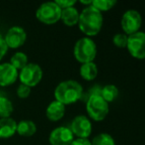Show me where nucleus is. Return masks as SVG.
<instances>
[{
  "label": "nucleus",
  "instance_id": "obj_1",
  "mask_svg": "<svg viewBox=\"0 0 145 145\" xmlns=\"http://www.w3.org/2000/svg\"><path fill=\"white\" fill-rule=\"evenodd\" d=\"M103 15L92 5L86 6L79 15L78 26L80 31L88 37L96 36L103 27Z\"/></svg>",
  "mask_w": 145,
  "mask_h": 145
},
{
  "label": "nucleus",
  "instance_id": "obj_2",
  "mask_svg": "<svg viewBox=\"0 0 145 145\" xmlns=\"http://www.w3.org/2000/svg\"><path fill=\"white\" fill-rule=\"evenodd\" d=\"M83 93L82 85L78 81L68 79L58 83L54 89V97L62 105H69L82 99Z\"/></svg>",
  "mask_w": 145,
  "mask_h": 145
},
{
  "label": "nucleus",
  "instance_id": "obj_3",
  "mask_svg": "<svg viewBox=\"0 0 145 145\" xmlns=\"http://www.w3.org/2000/svg\"><path fill=\"white\" fill-rule=\"evenodd\" d=\"M73 54L75 59L81 64L93 62L97 55V46L91 38L83 37L75 43Z\"/></svg>",
  "mask_w": 145,
  "mask_h": 145
},
{
  "label": "nucleus",
  "instance_id": "obj_4",
  "mask_svg": "<svg viewBox=\"0 0 145 145\" xmlns=\"http://www.w3.org/2000/svg\"><path fill=\"white\" fill-rule=\"evenodd\" d=\"M86 110L90 118L95 121H102L109 114L110 107L101 95H94L86 101Z\"/></svg>",
  "mask_w": 145,
  "mask_h": 145
},
{
  "label": "nucleus",
  "instance_id": "obj_5",
  "mask_svg": "<svg viewBox=\"0 0 145 145\" xmlns=\"http://www.w3.org/2000/svg\"><path fill=\"white\" fill-rule=\"evenodd\" d=\"M61 9L56 2H44L39 6L36 11V17L46 25H52L60 20Z\"/></svg>",
  "mask_w": 145,
  "mask_h": 145
},
{
  "label": "nucleus",
  "instance_id": "obj_6",
  "mask_svg": "<svg viewBox=\"0 0 145 145\" xmlns=\"http://www.w3.org/2000/svg\"><path fill=\"white\" fill-rule=\"evenodd\" d=\"M20 81L29 87H34L40 83L42 79V70L36 63H28L18 75Z\"/></svg>",
  "mask_w": 145,
  "mask_h": 145
},
{
  "label": "nucleus",
  "instance_id": "obj_7",
  "mask_svg": "<svg viewBox=\"0 0 145 145\" xmlns=\"http://www.w3.org/2000/svg\"><path fill=\"white\" fill-rule=\"evenodd\" d=\"M142 24L141 15L136 10H127L121 16L120 20V26L122 31L127 36L139 31Z\"/></svg>",
  "mask_w": 145,
  "mask_h": 145
},
{
  "label": "nucleus",
  "instance_id": "obj_8",
  "mask_svg": "<svg viewBox=\"0 0 145 145\" xmlns=\"http://www.w3.org/2000/svg\"><path fill=\"white\" fill-rule=\"evenodd\" d=\"M126 49L133 58L138 60L145 59V32L138 31L128 36Z\"/></svg>",
  "mask_w": 145,
  "mask_h": 145
},
{
  "label": "nucleus",
  "instance_id": "obj_9",
  "mask_svg": "<svg viewBox=\"0 0 145 145\" xmlns=\"http://www.w3.org/2000/svg\"><path fill=\"white\" fill-rule=\"evenodd\" d=\"M70 130L77 138L88 139L92 133L91 120L85 115H77L73 118L70 125Z\"/></svg>",
  "mask_w": 145,
  "mask_h": 145
},
{
  "label": "nucleus",
  "instance_id": "obj_10",
  "mask_svg": "<svg viewBox=\"0 0 145 145\" xmlns=\"http://www.w3.org/2000/svg\"><path fill=\"white\" fill-rule=\"evenodd\" d=\"M27 40V33L25 29L20 26H13L9 28L6 35L4 36V41L8 48L17 49L25 44Z\"/></svg>",
  "mask_w": 145,
  "mask_h": 145
},
{
  "label": "nucleus",
  "instance_id": "obj_11",
  "mask_svg": "<svg viewBox=\"0 0 145 145\" xmlns=\"http://www.w3.org/2000/svg\"><path fill=\"white\" fill-rule=\"evenodd\" d=\"M48 140L50 145H70L74 140V135L69 127L59 126L50 132Z\"/></svg>",
  "mask_w": 145,
  "mask_h": 145
},
{
  "label": "nucleus",
  "instance_id": "obj_12",
  "mask_svg": "<svg viewBox=\"0 0 145 145\" xmlns=\"http://www.w3.org/2000/svg\"><path fill=\"white\" fill-rule=\"evenodd\" d=\"M19 72L10 63L0 64V87H8L17 81Z\"/></svg>",
  "mask_w": 145,
  "mask_h": 145
},
{
  "label": "nucleus",
  "instance_id": "obj_13",
  "mask_svg": "<svg viewBox=\"0 0 145 145\" xmlns=\"http://www.w3.org/2000/svg\"><path fill=\"white\" fill-rule=\"evenodd\" d=\"M17 132V122L12 117L0 118V139H7Z\"/></svg>",
  "mask_w": 145,
  "mask_h": 145
},
{
  "label": "nucleus",
  "instance_id": "obj_14",
  "mask_svg": "<svg viewBox=\"0 0 145 145\" xmlns=\"http://www.w3.org/2000/svg\"><path fill=\"white\" fill-rule=\"evenodd\" d=\"M64 114L65 105L56 99L52 101L46 109V115L50 121H58L64 116Z\"/></svg>",
  "mask_w": 145,
  "mask_h": 145
},
{
  "label": "nucleus",
  "instance_id": "obj_15",
  "mask_svg": "<svg viewBox=\"0 0 145 145\" xmlns=\"http://www.w3.org/2000/svg\"><path fill=\"white\" fill-rule=\"evenodd\" d=\"M79 15H80V13L74 6L68 7L61 10L60 20L63 22L64 25L68 26V27H73V26L78 24Z\"/></svg>",
  "mask_w": 145,
  "mask_h": 145
},
{
  "label": "nucleus",
  "instance_id": "obj_16",
  "mask_svg": "<svg viewBox=\"0 0 145 145\" xmlns=\"http://www.w3.org/2000/svg\"><path fill=\"white\" fill-rule=\"evenodd\" d=\"M17 132L20 136L31 137L37 132V125L30 119L21 120L17 123Z\"/></svg>",
  "mask_w": 145,
  "mask_h": 145
},
{
  "label": "nucleus",
  "instance_id": "obj_17",
  "mask_svg": "<svg viewBox=\"0 0 145 145\" xmlns=\"http://www.w3.org/2000/svg\"><path fill=\"white\" fill-rule=\"evenodd\" d=\"M80 75L85 81H93L98 75V67L94 62L85 63L80 67Z\"/></svg>",
  "mask_w": 145,
  "mask_h": 145
},
{
  "label": "nucleus",
  "instance_id": "obj_18",
  "mask_svg": "<svg viewBox=\"0 0 145 145\" xmlns=\"http://www.w3.org/2000/svg\"><path fill=\"white\" fill-rule=\"evenodd\" d=\"M14 107L12 101L4 95H0V118L10 117L13 113Z\"/></svg>",
  "mask_w": 145,
  "mask_h": 145
},
{
  "label": "nucleus",
  "instance_id": "obj_19",
  "mask_svg": "<svg viewBox=\"0 0 145 145\" xmlns=\"http://www.w3.org/2000/svg\"><path fill=\"white\" fill-rule=\"evenodd\" d=\"M101 97L108 103L114 101L118 97V89L115 85H107L102 87Z\"/></svg>",
  "mask_w": 145,
  "mask_h": 145
},
{
  "label": "nucleus",
  "instance_id": "obj_20",
  "mask_svg": "<svg viewBox=\"0 0 145 145\" xmlns=\"http://www.w3.org/2000/svg\"><path fill=\"white\" fill-rule=\"evenodd\" d=\"M9 63L19 72V71H21L29 62H28V57L25 53L17 52L11 57Z\"/></svg>",
  "mask_w": 145,
  "mask_h": 145
},
{
  "label": "nucleus",
  "instance_id": "obj_21",
  "mask_svg": "<svg viewBox=\"0 0 145 145\" xmlns=\"http://www.w3.org/2000/svg\"><path fill=\"white\" fill-rule=\"evenodd\" d=\"M91 145H116V141L111 134L99 133L92 139Z\"/></svg>",
  "mask_w": 145,
  "mask_h": 145
},
{
  "label": "nucleus",
  "instance_id": "obj_22",
  "mask_svg": "<svg viewBox=\"0 0 145 145\" xmlns=\"http://www.w3.org/2000/svg\"><path fill=\"white\" fill-rule=\"evenodd\" d=\"M116 4V0H93L92 1V6L95 7L101 13L111 10Z\"/></svg>",
  "mask_w": 145,
  "mask_h": 145
},
{
  "label": "nucleus",
  "instance_id": "obj_23",
  "mask_svg": "<svg viewBox=\"0 0 145 145\" xmlns=\"http://www.w3.org/2000/svg\"><path fill=\"white\" fill-rule=\"evenodd\" d=\"M127 40L128 36L124 33H118L116 34L113 37V43L118 48H126L127 46Z\"/></svg>",
  "mask_w": 145,
  "mask_h": 145
},
{
  "label": "nucleus",
  "instance_id": "obj_24",
  "mask_svg": "<svg viewBox=\"0 0 145 145\" xmlns=\"http://www.w3.org/2000/svg\"><path fill=\"white\" fill-rule=\"evenodd\" d=\"M31 93V87H27V85L20 83L19 87H17V95L20 99H27Z\"/></svg>",
  "mask_w": 145,
  "mask_h": 145
},
{
  "label": "nucleus",
  "instance_id": "obj_25",
  "mask_svg": "<svg viewBox=\"0 0 145 145\" xmlns=\"http://www.w3.org/2000/svg\"><path fill=\"white\" fill-rule=\"evenodd\" d=\"M54 2L60 7L61 10L68 7H73L76 4V0H56Z\"/></svg>",
  "mask_w": 145,
  "mask_h": 145
},
{
  "label": "nucleus",
  "instance_id": "obj_26",
  "mask_svg": "<svg viewBox=\"0 0 145 145\" xmlns=\"http://www.w3.org/2000/svg\"><path fill=\"white\" fill-rule=\"evenodd\" d=\"M7 51H8V47L6 45L5 41H4V37L0 34V61L4 58Z\"/></svg>",
  "mask_w": 145,
  "mask_h": 145
},
{
  "label": "nucleus",
  "instance_id": "obj_27",
  "mask_svg": "<svg viewBox=\"0 0 145 145\" xmlns=\"http://www.w3.org/2000/svg\"><path fill=\"white\" fill-rule=\"evenodd\" d=\"M70 145H91V141L88 139H82V138H76L72 141Z\"/></svg>",
  "mask_w": 145,
  "mask_h": 145
},
{
  "label": "nucleus",
  "instance_id": "obj_28",
  "mask_svg": "<svg viewBox=\"0 0 145 145\" xmlns=\"http://www.w3.org/2000/svg\"><path fill=\"white\" fill-rule=\"evenodd\" d=\"M92 1H93V0H89V1H83V0H81L80 3L84 4V5H87V6H90V5H92Z\"/></svg>",
  "mask_w": 145,
  "mask_h": 145
}]
</instances>
